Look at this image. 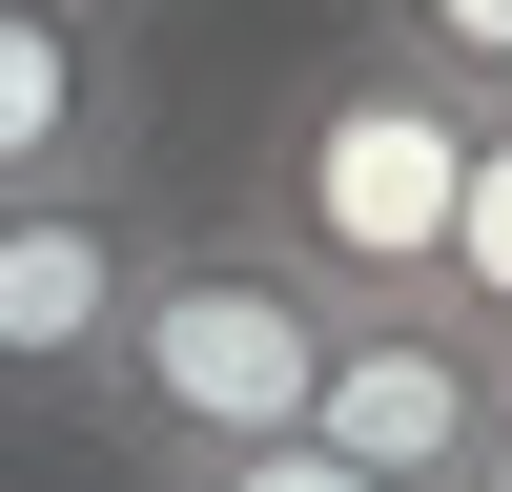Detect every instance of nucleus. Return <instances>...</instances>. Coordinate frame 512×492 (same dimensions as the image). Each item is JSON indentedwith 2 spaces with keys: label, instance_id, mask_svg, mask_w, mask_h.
<instances>
[{
  "label": "nucleus",
  "instance_id": "f257e3e1",
  "mask_svg": "<svg viewBox=\"0 0 512 492\" xmlns=\"http://www.w3.org/2000/svg\"><path fill=\"white\" fill-rule=\"evenodd\" d=\"M328 287L287 267L267 226H226V205H164V267H144V308H123V349H103V410H82V451H103L123 492H185V472H226V451H267V431H308L328 410Z\"/></svg>",
  "mask_w": 512,
  "mask_h": 492
},
{
  "label": "nucleus",
  "instance_id": "f03ea898",
  "mask_svg": "<svg viewBox=\"0 0 512 492\" xmlns=\"http://www.w3.org/2000/svg\"><path fill=\"white\" fill-rule=\"evenodd\" d=\"M451 205H472V103H451V82H410L390 41H349V62H308V82L267 103L226 226H267L328 308H431Z\"/></svg>",
  "mask_w": 512,
  "mask_h": 492
},
{
  "label": "nucleus",
  "instance_id": "7ed1b4c3",
  "mask_svg": "<svg viewBox=\"0 0 512 492\" xmlns=\"http://www.w3.org/2000/svg\"><path fill=\"white\" fill-rule=\"evenodd\" d=\"M164 267V185H41L0 205V431H82L103 410V349Z\"/></svg>",
  "mask_w": 512,
  "mask_h": 492
},
{
  "label": "nucleus",
  "instance_id": "20e7f679",
  "mask_svg": "<svg viewBox=\"0 0 512 492\" xmlns=\"http://www.w3.org/2000/svg\"><path fill=\"white\" fill-rule=\"evenodd\" d=\"M492 390H512L492 328H451V308H349V328H328V410H308V431L349 451L369 492H472Z\"/></svg>",
  "mask_w": 512,
  "mask_h": 492
},
{
  "label": "nucleus",
  "instance_id": "39448f33",
  "mask_svg": "<svg viewBox=\"0 0 512 492\" xmlns=\"http://www.w3.org/2000/svg\"><path fill=\"white\" fill-rule=\"evenodd\" d=\"M144 185V21L123 0H0V205Z\"/></svg>",
  "mask_w": 512,
  "mask_h": 492
},
{
  "label": "nucleus",
  "instance_id": "423d86ee",
  "mask_svg": "<svg viewBox=\"0 0 512 492\" xmlns=\"http://www.w3.org/2000/svg\"><path fill=\"white\" fill-rule=\"evenodd\" d=\"M349 41H390L410 82H451L472 123H512V0H349Z\"/></svg>",
  "mask_w": 512,
  "mask_h": 492
},
{
  "label": "nucleus",
  "instance_id": "0eeeda50",
  "mask_svg": "<svg viewBox=\"0 0 512 492\" xmlns=\"http://www.w3.org/2000/svg\"><path fill=\"white\" fill-rule=\"evenodd\" d=\"M431 308L512 349V123H472V205H451V267H431Z\"/></svg>",
  "mask_w": 512,
  "mask_h": 492
},
{
  "label": "nucleus",
  "instance_id": "6e6552de",
  "mask_svg": "<svg viewBox=\"0 0 512 492\" xmlns=\"http://www.w3.org/2000/svg\"><path fill=\"white\" fill-rule=\"evenodd\" d=\"M185 492H369L328 431H267V451H226V472H185Z\"/></svg>",
  "mask_w": 512,
  "mask_h": 492
},
{
  "label": "nucleus",
  "instance_id": "1a4fd4ad",
  "mask_svg": "<svg viewBox=\"0 0 512 492\" xmlns=\"http://www.w3.org/2000/svg\"><path fill=\"white\" fill-rule=\"evenodd\" d=\"M472 492H512V390H492V451H472Z\"/></svg>",
  "mask_w": 512,
  "mask_h": 492
}]
</instances>
